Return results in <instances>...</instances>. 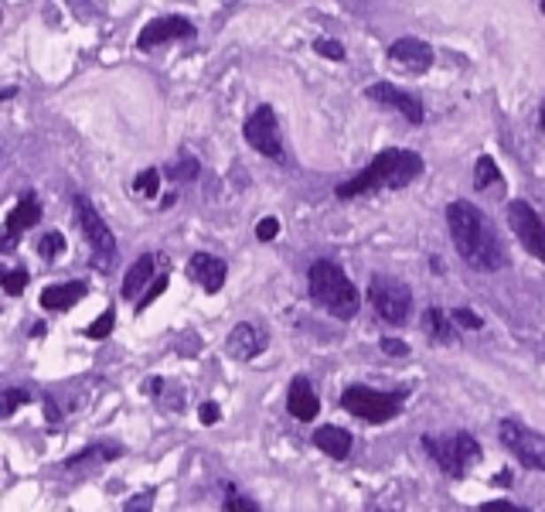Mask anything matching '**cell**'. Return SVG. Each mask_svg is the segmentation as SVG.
<instances>
[{
	"label": "cell",
	"instance_id": "4dcf8cb0",
	"mask_svg": "<svg viewBox=\"0 0 545 512\" xmlns=\"http://www.w3.org/2000/svg\"><path fill=\"white\" fill-rule=\"evenodd\" d=\"M24 288H27V270H11V273H4V290H7L11 297H18Z\"/></svg>",
	"mask_w": 545,
	"mask_h": 512
},
{
	"label": "cell",
	"instance_id": "d4e9b609",
	"mask_svg": "<svg viewBox=\"0 0 545 512\" xmlns=\"http://www.w3.org/2000/svg\"><path fill=\"white\" fill-rule=\"evenodd\" d=\"M225 512H260V506L253 499H245L236 485H229L225 489Z\"/></svg>",
	"mask_w": 545,
	"mask_h": 512
},
{
	"label": "cell",
	"instance_id": "e575fe53",
	"mask_svg": "<svg viewBox=\"0 0 545 512\" xmlns=\"http://www.w3.org/2000/svg\"><path fill=\"white\" fill-rule=\"evenodd\" d=\"M256 236H260L262 243H273V240L280 236V223H276L273 216H266V219H260V225H256Z\"/></svg>",
	"mask_w": 545,
	"mask_h": 512
},
{
	"label": "cell",
	"instance_id": "d6986e66",
	"mask_svg": "<svg viewBox=\"0 0 545 512\" xmlns=\"http://www.w3.org/2000/svg\"><path fill=\"white\" fill-rule=\"evenodd\" d=\"M314 445L324 451L327 458H334V461H345L351 454V430H345V427H334V423H327V427H321V430H314Z\"/></svg>",
	"mask_w": 545,
	"mask_h": 512
},
{
	"label": "cell",
	"instance_id": "f1b7e54d",
	"mask_svg": "<svg viewBox=\"0 0 545 512\" xmlns=\"http://www.w3.org/2000/svg\"><path fill=\"white\" fill-rule=\"evenodd\" d=\"M167 280H171V277H167V270H164V273H160V277L153 280L151 288H147V294H144V297L136 301V311H144V308H151L153 301H157V297H160V294L167 290Z\"/></svg>",
	"mask_w": 545,
	"mask_h": 512
},
{
	"label": "cell",
	"instance_id": "d590c367",
	"mask_svg": "<svg viewBox=\"0 0 545 512\" xmlns=\"http://www.w3.org/2000/svg\"><path fill=\"white\" fill-rule=\"evenodd\" d=\"M382 352H385V356L402 358V356H409V345H406V342H399V338H382Z\"/></svg>",
	"mask_w": 545,
	"mask_h": 512
},
{
	"label": "cell",
	"instance_id": "52a82bcc",
	"mask_svg": "<svg viewBox=\"0 0 545 512\" xmlns=\"http://www.w3.org/2000/svg\"><path fill=\"white\" fill-rule=\"evenodd\" d=\"M369 301H371V308H375V314H378L382 321H389V325H406V318L413 311V290L406 288L402 280L382 277V273L371 277Z\"/></svg>",
	"mask_w": 545,
	"mask_h": 512
},
{
	"label": "cell",
	"instance_id": "836d02e7",
	"mask_svg": "<svg viewBox=\"0 0 545 512\" xmlns=\"http://www.w3.org/2000/svg\"><path fill=\"white\" fill-rule=\"evenodd\" d=\"M454 321H457L460 328H471V332H480V328H484L480 314H474L471 308H457V311H454Z\"/></svg>",
	"mask_w": 545,
	"mask_h": 512
},
{
	"label": "cell",
	"instance_id": "83f0119b",
	"mask_svg": "<svg viewBox=\"0 0 545 512\" xmlns=\"http://www.w3.org/2000/svg\"><path fill=\"white\" fill-rule=\"evenodd\" d=\"M157 185H160V171H153V168L140 171V175H136V181H133V188H136L140 195H147V199H153V195H157Z\"/></svg>",
	"mask_w": 545,
	"mask_h": 512
},
{
	"label": "cell",
	"instance_id": "1f68e13d",
	"mask_svg": "<svg viewBox=\"0 0 545 512\" xmlns=\"http://www.w3.org/2000/svg\"><path fill=\"white\" fill-rule=\"evenodd\" d=\"M21 403H31L27 390H7V393H4V406H0V414H4V417H11Z\"/></svg>",
	"mask_w": 545,
	"mask_h": 512
},
{
	"label": "cell",
	"instance_id": "44dd1931",
	"mask_svg": "<svg viewBox=\"0 0 545 512\" xmlns=\"http://www.w3.org/2000/svg\"><path fill=\"white\" fill-rule=\"evenodd\" d=\"M502 185H504V178H502V171H498V164H494V157L491 154H480L478 157V164H474V188L478 192H502Z\"/></svg>",
	"mask_w": 545,
	"mask_h": 512
},
{
	"label": "cell",
	"instance_id": "7a4b0ae2",
	"mask_svg": "<svg viewBox=\"0 0 545 512\" xmlns=\"http://www.w3.org/2000/svg\"><path fill=\"white\" fill-rule=\"evenodd\" d=\"M419 175H423V157L416 151H382V154L371 157L365 171H358L345 185H338V199L369 195L375 188H406Z\"/></svg>",
	"mask_w": 545,
	"mask_h": 512
},
{
	"label": "cell",
	"instance_id": "74e56055",
	"mask_svg": "<svg viewBox=\"0 0 545 512\" xmlns=\"http://www.w3.org/2000/svg\"><path fill=\"white\" fill-rule=\"evenodd\" d=\"M198 421L205 423V427H212V423L218 421V406L212 400L208 403H201V410H198Z\"/></svg>",
	"mask_w": 545,
	"mask_h": 512
},
{
	"label": "cell",
	"instance_id": "4316f807",
	"mask_svg": "<svg viewBox=\"0 0 545 512\" xmlns=\"http://www.w3.org/2000/svg\"><path fill=\"white\" fill-rule=\"evenodd\" d=\"M113 325H116V311L109 308V311H103L99 318H96V325H89V328H86V338L99 342V338H106V335L113 332Z\"/></svg>",
	"mask_w": 545,
	"mask_h": 512
},
{
	"label": "cell",
	"instance_id": "5b68a950",
	"mask_svg": "<svg viewBox=\"0 0 545 512\" xmlns=\"http://www.w3.org/2000/svg\"><path fill=\"white\" fill-rule=\"evenodd\" d=\"M72 205H75V223L82 229V240H86L89 249H92V264H96V270H109V264L116 260V240H113V232H109L106 219L96 212V205H92L86 195H75Z\"/></svg>",
	"mask_w": 545,
	"mask_h": 512
},
{
	"label": "cell",
	"instance_id": "cb8c5ba5",
	"mask_svg": "<svg viewBox=\"0 0 545 512\" xmlns=\"http://www.w3.org/2000/svg\"><path fill=\"white\" fill-rule=\"evenodd\" d=\"M66 253V236L62 232H44L38 240V256L42 260H58Z\"/></svg>",
	"mask_w": 545,
	"mask_h": 512
},
{
	"label": "cell",
	"instance_id": "484cf974",
	"mask_svg": "<svg viewBox=\"0 0 545 512\" xmlns=\"http://www.w3.org/2000/svg\"><path fill=\"white\" fill-rule=\"evenodd\" d=\"M167 178L171 181H191V178H198V161L195 157H181V161H177V164H171V168H167Z\"/></svg>",
	"mask_w": 545,
	"mask_h": 512
},
{
	"label": "cell",
	"instance_id": "ffe728a7",
	"mask_svg": "<svg viewBox=\"0 0 545 512\" xmlns=\"http://www.w3.org/2000/svg\"><path fill=\"white\" fill-rule=\"evenodd\" d=\"M153 273H157V256L147 253V256H140V260L127 270V277H123V290H120V294H123L127 301H133L140 290L147 288V280H151Z\"/></svg>",
	"mask_w": 545,
	"mask_h": 512
},
{
	"label": "cell",
	"instance_id": "5bb4252c",
	"mask_svg": "<svg viewBox=\"0 0 545 512\" xmlns=\"http://www.w3.org/2000/svg\"><path fill=\"white\" fill-rule=\"evenodd\" d=\"M188 277H191L205 294H218V290L225 288L229 267H225V260H218L212 253H191V260H188Z\"/></svg>",
	"mask_w": 545,
	"mask_h": 512
},
{
	"label": "cell",
	"instance_id": "3957f363",
	"mask_svg": "<svg viewBox=\"0 0 545 512\" xmlns=\"http://www.w3.org/2000/svg\"><path fill=\"white\" fill-rule=\"evenodd\" d=\"M307 284H310L314 304L324 308L327 314H334V318H345L348 321L362 308V297H358L354 284L348 280V273L338 267V264H331V260H317L310 267V273H307Z\"/></svg>",
	"mask_w": 545,
	"mask_h": 512
},
{
	"label": "cell",
	"instance_id": "8d00e7d4",
	"mask_svg": "<svg viewBox=\"0 0 545 512\" xmlns=\"http://www.w3.org/2000/svg\"><path fill=\"white\" fill-rule=\"evenodd\" d=\"M480 512H528L525 506H515V502H504V499H494V502H484Z\"/></svg>",
	"mask_w": 545,
	"mask_h": 512
},
{
	"label": "cell",
	"instance_id": "6da1fadb",
	"mask_svg": "<svg viewBox=\"0 0 545 512\" xmlns=\"http://www.w3.org/2000/svg\"><path fill=\"white\" fill-rule=\"evenodd\" d=\"M447 225H450L454 246H457V253L463 256L467 267L480 270V273H494V270L504 267L502 240H498L491 219L474 201H450L447 205Z\"/></svg>",
	"mask_w": 545,
	"mask_h": 512
},
{
	"label": "cell",
	"instance_id": "8fae6325",
	"mask_svg": "<svg viewBox=\"0 0 545 512\" xmlns=\"http://www.w3.org/2000/svg\"><path fill=\"white\" fill-rule=\"evenodd\" d=\"M181 38H195V24L181 14H167V18H153L147 28L136 35V48L151 51V48L164 45V42H181Z\"/></svg>",
	"mask_w": 545,
	"mask_h": 512
},
{
	"label": "cell",
	"instance_id": "7c38bea8",
	"mask_svg": "<svg viewBox=\"0 0 545 512\" xmlns=\"http://www.w3.org/2000/svg\"><path fill=\"white\" fill-rule=\"evenodd\" d=\"M266 345H269V332H266V325H260V321H239L229 332V342H225L229 356L239 358V362H249V358L262 356Z\"/></svg>",
	"mask_w": 545,
	"mask_h": 512
},
{
	"label": "cell",
	"instance_id": "9c48e42d",
	"mask_svg": "<svg viewBox=\"0 0 545 512\" xmlns=\"http://www.w3.org/2000/svg\"><path fill=\"white\" fill-rule=\"evenodd\" d=\"M242 137H245V144H249L253 151H260L262 157H269V161H286L284 140H280V123H276V113L269 110V106H256V110H253V116H249L245 127H242Z\"/></svg>",
	"mask_w": 545,
	"mask_h": 512
},
{
	"label": "cell",
	"instance_id": "2e32d148",
	"mask_svg": "<svg viewBox=\"0 0 545 512\" xmlns=\"http://www.w3.org/2000/svg\"><path fill=\"white\" fill-rule=\"evenodd\" d=\"M42 219V201L35 195H24L11 212H7V223H4V246H14L21 240L31 225H38Z\"/></svg>",
	"mask_w": 545,
	"mask_h": 512
},
{
	"label": "cell",
	"instance_id": "7402d4cb",
	"mask_svg": "<svg viewBox=\"0 0 545 512\" xmlns=\"http://www.w3.org/2000/svg\"><path fill=\"white\" fill-rule=\"evenodd\" d=\"M423 328H426L430 338L443 342V345H450V342H454V328H450L447 314L440 311V308H426V311H423Z\"/></svg>",
	"mask_w": 545,
	"mask_h": 512
},
{
	"label": "cell",
	"instance_id": "4fadbf2b",
	"mask_svg": "<svg viewBox=\"0 0 545 512\" xmlns=\"http://www.w3.org/2000/svg\"><path fill=\"white\" fill-rule=\"evenodd\" d=\"M369 99L382 103V106H393V110L402 113L409 123H423V103L416 99L413 92L399 90L393 83H375V86H369Z\"/></svg>",
	"mask_w": 545,
	"mask_h": 512
},
{
	"label": "cell",
	"instance_id": "603a6c76",
	"mask_svg": "<svg viewBox=\"0 0 545 512\" xmlns=\"http://www.w3.org/2000/svg\"><path fill=\"white\" fill-rule=\"evenodd\" d=\"M120 454V447L116 445H96V447H86V451H79L75 458H68V465H86V461H113Z\"/></svg>",
	"mask_w": 545,
	"mask_h": 512
},
{
	"label": "cell",
	"instance_id": "9a60e30c",
	"mask_svg": "<svg viewBox=\"0 0 545 512\" xmlns=\"http://www.w3.org/2000/svg\"><path fill=\"white\" fill-rule=\"evenodd\" d=\"M389 59L399 68H406L413 75H423V72H430V66H433V48L426 45V42H419V38H399L389 48Z\"/></svg>",
	"mask_w": 545,
	"mask_h": 512
},
{
	"label": "cell",
	"instance_id": "ab89813d",
	"mask_svg": "<svg viewBox=\"0 0 545 512\" xmlns=\"http://www.w3.org/2000/svg\"><path fill=\"white\" fill-rule=\"evenodd\" d=\"M539 130H545V103H542V113H539Z\"/></svg>",
	"mask_w": 545,
	"mask_h": 512
},
{
	"label": "cell",
	"instance_id": "f35d334b",
	"mask_svg": "<svg viewBox=\"0 0 545 512\" xmlns=\"http://www.w3.org/2000/svg\"><path fill=\"white\" fill-rule=\"evenodd\" d=\"M44 414H48V421H55V423H58V417H62L58 406H55V400H44Z\"/></svg>",
	"mask_w": 545,
	"mask_h": 512
},
{
	"label": "cell",
	"instance_id": "ac0fdd59",
	"mask_svg": "<svg viewBox=\"0 0 545 512\" xmlns=\"http://www.w3.org/2000/svg\"><path fill=\"white\" fill-rule=\"evenodd\" d=\"M89 294V288L82 280H68V284H48L42 290V308L44 311H68L75 308L82 297Z\"/></svg>",
	"mask_w": 545,
	"mask_h": 512
},
{
	"label": "cell",
	"instance_id": "f546056e",
	"mask_svg": "<svg viewBox=\"0 0 545 512\" xmlns=\"http://www.w3.org/2000/svg\"><path fill=\"white\" fill-rule=\"evenodd\" d=\"M153 502H157V489H144L127 502V512H151Z\"/></svg>",
	"mask_w": 545,
	"mask_h": 512
},
{
	"label": "cell",
	"instance_id": "8992f818",
	"mask_svg": "<svg viewBox=\"0 0 545 512\" xmlns=\"http://www.w3.org/2000/svg\"><path fill=\"white\" fill-rule=\"evenodd\" d=\"M402 400H406V393H382L371 386H348L341 393V406L369 423H389L393 417H399Z\"/></svg>",
	"mask_w": 545,
	"mask_h": 512
},
{
	"label": "cell",
	"instance_id": "30bf717a",
	"mask_svg": "<svg viewBox=\"0 0 545 512\" xmlns=\"http://www.w3.org/2000/svg\"><path fill=\"white\" fill-rule=\"evenodd\" d=\"M508 225H511V232L518 236V243L535 256V260H542L545 264V223L542 216L528 205V201H511L508 205Z\"/></svg>",
	"mask_w": 545,
	"mask_h": 512
},
{
	"label": "cell",
	"instance_id": "ba28073f",
	"mask_svg": "<svg viewBox=\"0 0 545 512\" xmlns=\"http://www.w3.org/2000/svg\"><path fill=\"white\" fill-rule=\"evenodd\" d=\"M502 445L518 458V465L532 468V471H545V434L525 427L518 421H502L498 427Z\"/></svg>",
	"mask_w": 545,
	"mask_h": 512
},
{
	"label": "cell",
	"instance_id": "d6a6232c",
	"mask_svg": "<svg viewBox=\"0 0 545 512\" xmlns=\"http://www.w3.org/2000/svg\"><path fill=\"white\" fill-rule=\"evenodd\" d=\"M314 48H317V55L334 59V62H341V59H345V45H341V42H334V38H321Z\"/></svg>",
	"mask_w": 545,
	"mask_h": 512
},
{
	"label": "cell",
	"instance_id": "60d3db41",
	"mask_svg": "<svg viewBox=\"0 0 545 512\" xmlns=\"http://www.w3.org/2000/svg\"><path fill=\"white\" fill-rule=\"evenodd\" d=\"M542 11H545V0H542Z\"/></svg>",
	"mask_w": 545,
	"mask_h": 512
},
{
	"label": "cell",
	"instance_id": "277c9868",
	"mask_svg": "<svg viewBox=\"0 0 545 512\" xmlns=\"http://www.w3.org/2000/svg\"><path fill=\"white\" fill-rule=\"evenodd\" d=\"M423 447H426V454L436 461V468L443 471V475H450V478H463L471 468L480 461V445L474 434H447V437H433V434H426L423 437Z\"/></svg>",
	"mask_w": 545,
	"mask_h": 512
},
{
	"label": "cell",
	"instance_id": "e0dca14e",
	"mask_svg": "<svg viewBox=\"0 0 545 512\" xmlns=\"http://www.w3.org/2000/svg\"><path fill=\"white\" fill-rule=\"evenodd\" d=\"M286 410L304 423H310L321 414V400H317V393H314V386H310L307 376H297L290 382V390H286Z\"/></svg>",
	"mask_w": 545,
	"mask_h": 512
}]
</instances>
